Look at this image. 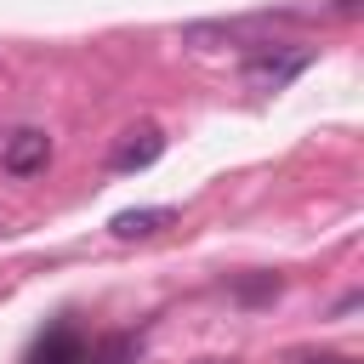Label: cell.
<instances>
[{
	"instance_id": "cell-1",
	"label": "cell",
	"mask_w": 364,
	"mask_h": 364,
	"mask_svg": "<svg viewBox=\"0 0 364 364\" xmlns=\"http://www.w3.org/2000/svg\"><path fill=\"white\" fill-rule=\"evenodd\" d=\"M301 68H307V51H262V57L245 63V80H250V91H279Z\"/></svg>"
},
{
	"instance_id": "cell-2",
	"label": "cell",
	"mask_w": 364,
	"mask_h": 364,
	"mask_svg": "<svg viewBox=\"0 0 364 364\" xmlns=\"http://www.w3.org/2000/svg\"><path fill=\"white\" fill-rule=\"evenodd\" d=\"M46 159H51V136L46 131H11L6 136V154H0V165L11 171V176H34V171H46Z\"/></svg>"
},
{
	"instance_id": "cell-3",
	"label": "cell",
	"mask_w": 364,
	"mask_h": 364,
	"mask_svg": "<svg viewBox=\"0 0 364 364\" xmlns=\"http://www.w3.org/2000/svg\"><path fill=\"white\" fill-rule=\"evenodd\" d=\"M159 154H165V136H159V125H136V131H125V142L114 148V159H108V165H114L119 176H131V171H148Z\"/></svg>"
},
{
	"instance_id": "cell-4",
	"label": "cell",
	"mask_w": 364,
	"mask_h": 364,
	"mask_svg": "<svg viewBox=\"0 0 364 364\" xmlns=\"http://www.w3.org/2000/svg\"><path fill=\"white\" fill-rule=\"evenodd\" d=\"M28 364H85V336L68 330V324H51V330L28 347Z\"/></svg>"
},
{
	"instance_id": "cell-5",
	"label": "cell",
	"mask_w": 364,
	"mask_h": 364,
	"mask_svg": "<svg viewBox=\"0 0 364 364\" xmlns=\"http://www.w3.org/2000/svg\"><path fill=\"white\" fill-rule=\"evenodd\" d=\"M171 222H176L171 205H136V210H119L108 228H114V239H154V233L171 228Z\"/></svg>"
},
{
	"instance_id": "cell-6",
	"label": "cell",
	"mask_w": 364,
	"mask_h": 364,
	"mask_svg": "<svg viewBox=\"0 0 364 364\" xmlns=\"http://www.w3.org/2000/svg\"><path fill=\"white\" fill-rule=\"evenodd\" d=\"M85 364H136V341H131V336L85 341Z\"/></svg>"
},
{
	"instance_id": "cell-7",
	"label": "cell",
	"mask_w": 364,
	"mask_h": 364,
	"mask_svg": "<svg viewBox=\"0 0 364 364\" xmlns=\"http://www.w3.org/2000/svg\"><path fill=\"white\" fill-rule=\"evenodd\" d=\"M239 296L245 301H267V296H279V279L267 273V279H250V284H239Z\"/></svg>"
},
{
	"instance_id": "cell-8",
	"label": "cell",
	"mask_w": 364,
	"mask_h": 364,
	"mask_svg": "<svg viewBox=\"0 0 364 364\" xmlns=\"http://www.w3.org/2000/svg\"><path fill=\"white\" fill-rule=\"evenodd\" d=\"M290 364H358L347 353H290Z\"/></svg>"
},
{
	"instance_id": "cell-9",
	"label": "cell",
	"mask_w": 364,
	"mask_h": 364,
	"mask_svg": "<svg viewBox=\"0 0 364 364\" xmlns=\"http://www.w3.org/2000/svg\"><path fill=\"white\" fill-rule=\"evenodd\" d=\"M199 364H233V358H199Z\"/></svg>"
}]
</instances>
